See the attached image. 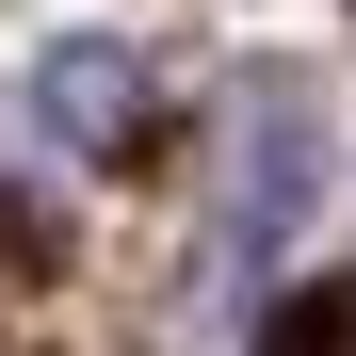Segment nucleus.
<instances>
[{
	"mask_svg": "<svg viewBox=\"0 0 356 356\" xmlns=\"http://www.w3.org/2000/svg\"><path fill=\"white\" fill-rule=\"evenodd\" d=\"M259 356H340V291H291V308H275V340Z\"/></svg>",
	"mask_w": 356,
	"mask_h": 356,
	"instance_id": "20e7f679",
	"label": "nucleus"
},
{
	"mask_svg": "<svg viewBox=\"0 0 356 356\" xmlns=\"http://www.w3.org/2000/svg\"><path fill=\"white\" fill-rule=\"evenodd\" d=\"M0 259H17V275H49V259H65V211H49V195H17V178H0Z\"/></svg>",
	"mask_w": 356,
	"mask_h": 356,
	"instance_id": "7ed1b4c3",
	"label": "nucleus"
},
{
	"mask_svg": "<svg viewBox=\"0 0 356 356\" xmlns=\"http://www.w3.org/2000/svg\"><path fill=\"white\" fill-rule=\"evenodd\" d=\"M308 195H324V113L308 97H243V130H227V243H275Z\"/></svg>",
	"mask_w": 356,
	"mask_h": 356,
	"instance_id": "f257e3e1",
	"label": "nucleus"
},
{
	"mask_svg": "<svg viewBox=\"0 0 356 356\" xmlns=\"http://www.w3.org/2000/svg\"><path fill=\"white\" fill-rule=\"evenodd\" d=\"M33 113H49V130H65L81 162H130V146H146V49H113V33H65V49L33 65Z\"/></svg>",
	"mask_w": 356,
	"mask_h": 356,
	"instance_id": "f03ea898",
	"label": "nucleus"
}]
</instances>
